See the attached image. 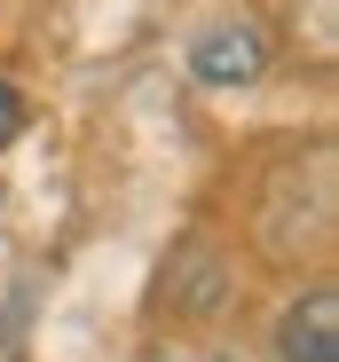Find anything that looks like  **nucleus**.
<instances>
[{
  "instance_id": "nucleus-1",
  "label": "nucleus",
  "mask_w": 339,
  "mask_h": 362,
  "mask_svg": "<svg viewBox=\"0 0 339 362\" xmlns=\"http://www.w3.org/2000/svg\"><path fill=\"white\" fill-rule=\"evenodd\" d=\"M331 173H339L331 142H316V150L292 158V165H276L268 205H260V245H268V260H300V252H316L323 236H331Z\"/></svg>"
},
{
  "instance_id": "nucleus-2",
  "label": "nucleus",
  "mask_w": 339,
  "mask_h": 362,
  "mask_svg": "<svg viewBox=\"0 0 339 362\" xmlns=\"http://www.w3.org/2000/svg\"><path fill=\"white\" fill-rule=\"evenodd\" d=\"M190 71H197L205 87H253V79L268 71V40H260V24H245V16H221L213 32H197V47H190Z\"/></svg>"
},
{
  "instance_id": "nucleus-3",
  "label": "nucleus",
  "mask_w": 339,
  "mask_h": 362,
  "mask_svg": "<svg viewBox=\"0 0 339 362\" xmlns=\"http://www.w3.org/2000/svg\"><path fill=\"white\" fill-rule=\"evenodd\" d=\"M276 354L285 362H339V291L316 284L276 315Z\"/></svg>"
},
{
  "instance_id": "nucleus-4",
  "label": "nucleus",
  "mask_w": 339,
  "mask_h": 362,
  "mask_svg": "<svg viewBox=\"0 0 339 362\" xmlns=\"http://www.w3.org/2000/svg\"><path fill=\"white\" fill-rule=\"evenodd\" d=\"M16 127H24V103H16V87H8V79H0V150L16 142Z\"/></svg>"
}]
</instances>
